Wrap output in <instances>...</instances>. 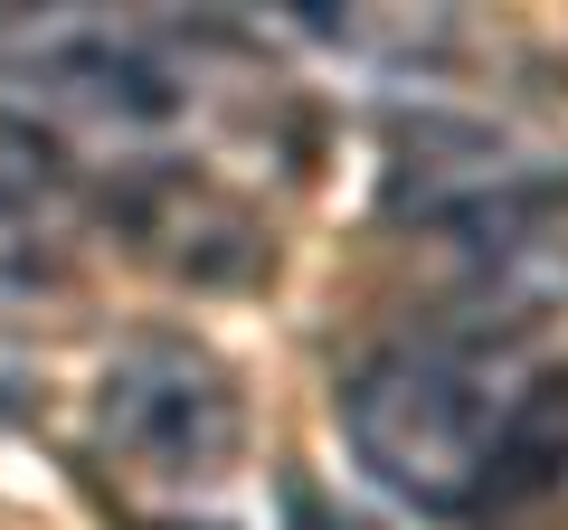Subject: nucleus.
Here are the masks:
<instances>
[{"label": "nucleus", "mask_w": 568, "mask_h": 530, "mask_svg": "<svg viewBox=\"0 0 568 530\" xmlns=\"http://www.w3.org/2000/svg\"><path fill=\"white\" fill-rule=\"evenodd\" d=\"M530 369L540 360L493 323L407 332L342 379V436L379 492H398L426 521H465Z\"/></svg>", "instance_id": "obj_1"}, {"label": "nucleus", "mask_w": 568, "mask_h": 530, "mask_svg": "<svg viewBox=\"0 0 568 530\" xmlns=\"http://www.w3.org/2000/svg\"><path fill=\"white\" fill-rule=\"evenodd\" d=\"M0 77H20L67 133L142 171H181L219 114L227 48L209 29L104 20V10H20L0 20Z\"/></svg>", "instance_id": "obj_2"}, {"label": "nucleus", "mask_w": 568, "mask_h": 530, "mask_svg": "<svg viewBox=\"0 0 568 530\" xmlns=\"http://www.w3.org/2000/svg\"><path fill=\"white\" fill-rule=\"evenodd\" d=\"M95 446L142 492H209L246 446L237 369L190 332H142L95 379Z\"/></svg>", "instance_id": "obj_3"}, {"label": "nucleus", "mask_w": 568, "mask_h": 530, "mask_svg": "<svg viewBox=\"0 0 568 530\" xmlns=\"http://www.w3.org/2000/svg\"><path fill=\"white\" fill-rule=\"evenodd\" d=\"M77 237H85V190L67 143L29 114H0V304L67 285Z\"/></svg>", "instance_id": "obj_4"}, {"label": "nucleus", "mask_w": 568, "mask_h": 530, "mask_svg": "<svg viewBox=\"0 0 568 530\" xmlns=\"http://www.w3.org/2000/svg\"><path fill=\"white\" fill-rule=\"evenodd\" d=\"M455 530H568V369H530L493 473Z\"/></svg>", "instance_id": "obj_5"}]
</instances>
